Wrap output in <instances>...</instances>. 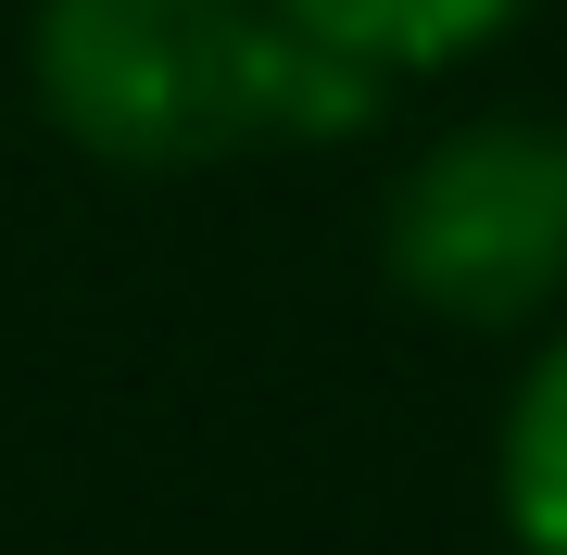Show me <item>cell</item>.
Returning <instances> with one entry per match:
<instances>
[{"label": "cell", "mask_w": 567, "mask_h": 555, "mask_svg": "<svg viewBox=\"0 0 567 555\" xmlns=\"http://www.w3.org/2000/svg\"><path fill=\"white\" fill-rule=\"evenodd\" d=\"M25 89L114 177H203L290 140H365L391 102V76H365L278 0H39Z\"/></svg>", "instance_id": "obj_1"}, {"label": "cell", "mask_w": 567, "mask_h": 555, "mask_svg": "<svg viewBox=\"0 0 567 555\" xmlns=\"http://www.w3.org/2000/svg\"><path fill=\"white\" fill-rule=\"evenodd\" d=\"M278 13L353 51L365 76H442V63H480L529 0H278Z\"/></svg>", "instance_id": "obj_3"}, {"label": "cell", "mask_w": 567, "mask_h": 555, "mask_svg": "<svg viewBox=\"0 0 567 555\" xmlns=\"http://www.w3.org/2000/svg\"><path fill=\"white\" fill-rule=\"evenodd\" d=\"M492 493H505L517 555H567V329L529 353V379H517V404H505Z\"/></svg>", "instance_id": "obj_4"}, {"label": "cell", "mask_w": 567, "mask_h": 555, "mask_svg": "<svg viewBox=\"0 0 567 555\" xmlns=\"http://www.w3.org/2000/svg\"><path fill=\"white\" fill-rule=\"evenodd\" d=\"M379 266L454 329H529L567 290V126H442L379 203Z\"/></svg>", "instance_id": "obj_2"}]
</instances>
